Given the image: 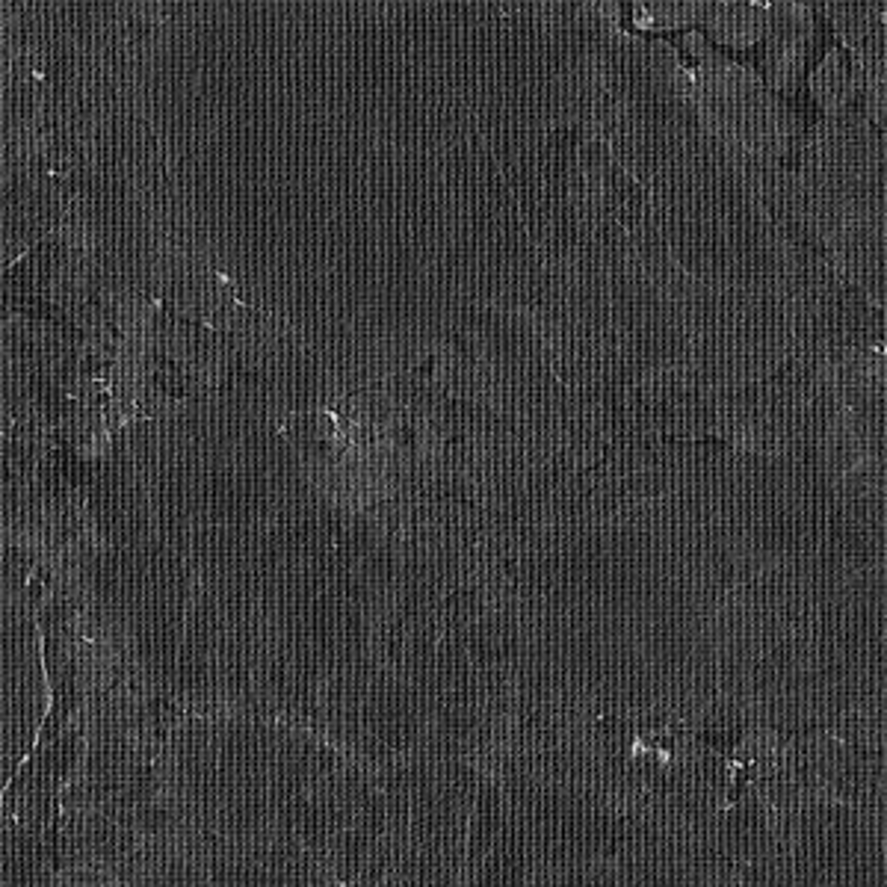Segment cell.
Here are the masks:
<instances>
[{"label":"cell","mask_w":887,"mask_h":887,"mask_svg":"<svg viewBox=\"0 0 887 887\" xmlns=\"http://www.w3.org/2000/svg\"><path fill=\"white\" fill-rule=\"evenodd\" d=\"M696 101L701 125L728 155L784 169L796 151V119L746 68L707 54L696 77Z\"/></svg>","instance_id":"cell-1"},{"label":"cell","mask_w":887,"mask_h":887,"mask_svg":"<svg viewBox=\"0 0 887 887\" xmlns=\"http://www.w3.org/2000/svg\"><path fill=\"white\" fill-rule=\"evenodd\" d=\"M767 66L775 84L793 86L813 48V15L802 6H778L767 24Z\"/></svg>","instance_id":"cell-3"},{"label":"cell","mask_w":887,"mask_h":887,"mask_svg":"<svg viewBox=\"0 0 887 887\" xmlns=\"http://www.w3.org/2000/svg\"><path fill=\"white\" fill-rule=\"evenodd\" d=\"M716 9L719 13L710 15V24L719 33V39H725V42L746 45V42H754L760 33H767L769 13H763V9L742 6V4H722Z\"/></svg>","instance_id":"cell-4"},{"label":"cell","mask_w":887,"mask_h":887,"mask_svg":"<svg viewBox=\"0 0 887 887\" xmlns=\"http://www.w3.org/2000/svg\"><path fill=\"white\" fill-rule=\"evenodd\" d=\"M829 9L873 80L870 86H887V4H831Z\"/></svg>","instance_id":"cell-2"},{"label":"cell","mask_w":887,"mask_h":887,"mask_svg":"<svg viewBox=\"0 0 887 887\" xmlns=\"http://www.w3.org/2000/svg\"><path fill=\"white\" fill-rule=\"evenodd\" d=\"M813 92H817V98L829 110H838V107L843 110L855 95V77H852L849 63L840 59V57L825 59V63L817 68V84H813Z\"/></svg>","instance_id":"cell-5"}]
</instances>
